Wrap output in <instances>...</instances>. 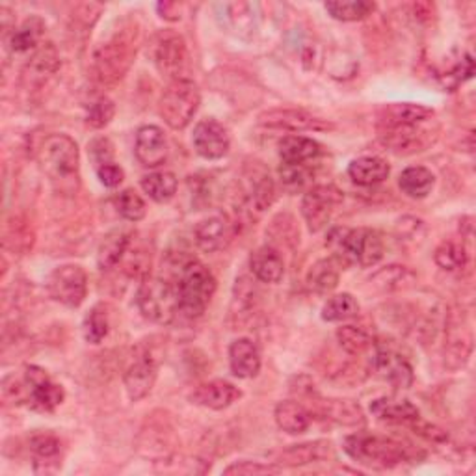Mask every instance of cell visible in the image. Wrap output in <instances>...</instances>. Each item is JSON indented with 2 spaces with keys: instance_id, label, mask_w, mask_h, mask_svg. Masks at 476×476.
<instances>
[{
  "instance_id": "6da1fadb",
  "label": "cell",
  "mask_w": 476,
  "mask_h": 476,
  "mask_svg": "<svg viewBox=\"0 0 476 476\" xmlns=\"http://www.w3.org/2000/svg\"><path fill=\"white\" fill-rule=\"evenodd\" d=\"M169 279L177 285L181 315L187 319L201 317L216 292V279L212 272L201 265L197 258L187 257L176 263Z\"/></svg>"
},
{
  "instance_id": "7a4b0ae2",
  "label": "cell",
  "mask_w": 476,
  "mask_h": 476,
  "mask_svg": "<svg viewBox=\"0 0 476 476\" xmlns=\"http://www.w3.org/2000/svg\"><path fill=\"white\" fill-rule=\"evenodd\" d=\"M326 246L342 267L360 265L363 268L376 267L383 258V240L378 231L360 228H333L328 235Z\"/></svg>"
},
{
  "instance_id": "3957f363",
  "label": "cell",
  "mask_w": 476,
  "mask_h": 476,
  "mask_svg": "<svg viewBox=\"0 0 476 476\" xmlns=\"http://www.w3.org/2000/svg\"><path fill=\"white\" fill-rule=\"evenodd\" d=\"M342 449L354 461L370 469H393L413 458L411 449L402 441L374 434L349 436Z\"/></svg>"
},
{
  "instance_id": "277c9868",
  "label": "cell",
  "mask_w": 476,
  "mask_h": 476,
  "mask_svg": "<svg viewBox=\"0 0 476 476\" xmlns=\"http://www.w3.org/2000/svg\"><path fill=\"white\" fill-rule=\"evenodd\" d=\"M137 30L125 28L114 34L103 46L97 47L94 55L92 73L94 78L103 86H112L119 82L128 69H131L137 56Z\"/></svg>"
},
{
  "instance_id": "5b68a950",
  "label": "cell",
  "mask_w": 476,
  "mask_h": 476,
  "mask_svg": "<svg viewBox=\"0 0 476 476\" xmlns=\"http://www.w3.org/2000/svg\"><path fill=\"white\" fill-rule=\"evenodd\" d=\"M6 395H10L15 402L26 404L35 411L51 413L55 411L66 399L64 387L53 381V378L35 365H28L23 372V380L15 381L14 387L5 385Z\"/></svg>"
},
{
  "instance_id": "8992f818",
  "label": "cell",
  "mask_w": 476,
  "mask_h": 476,
  "mask_svg": "<svg viewBox=\"0 0 476 476\" xmlns=\"http://www.w3.org/2000/svg\"><path fill=\"white\" fill-rule=\"evenodd\" d=\"M37 162L51 183L60 185V188L78 181L80 151L76 142L67 135H51L43 140L37 149Z\"/></svg>"
},
{
  "instance_id": "52a82bcc",
  "label": "cell",
  "mask_w": 476,
  "mask_h": 476,
  "mask_svg": "<svg viewBox=\"0 0 476 476\" xmlns=\"http://www.w3.org/2000/svg\"><path fill=\"white\" fill-rule=\"evenodd\" d=\"M147 56L169 82L190 78L192 60L187 41L176 30H158L147 43Z\"/></svg>"
},
{
  "instance_id": "ba28073f",
  "label": "cell",
  "mask_w": 476,
  "mask_h": 476,
  "mask_svg": "<svg viewBox=\"0 0 476 476\" xmlns=\"http://www.w3.org/2000/svg\"><path fill=\"white\" fill-rule=\"evenodd\" d=\"M140 313L155 324H171L181 315L177 285L169 278H146L137 292Z\"/></svg>"
},
{
  "instance_id": "9c48e42d",
  "label": "cell",
  "mask_w": 476,
  "mask_h": 476,
  "mask_svg": "<svg viewBox=\"0 0 476 476\" xmlns=\"http://www.w3.org/2000/svg\"><path fill=\"white\" fill-rule=\"evenodd\" d=\"M201 103V96L197 86L190 80H173L167 84V88L160 96L158 112L167 127L183 131L190 125Z\"/></svg>"
},
{
  "instance_id": "30bf717a",
  "label": "cell",
  "mask_w": 476,
  "mask_h": 476,
  "mask_svg": "<svg viewBox=\"0 0 476 476\" xmlns=\"http://www.w3.org/2000/svg\"><path fill=\"white\" fill-rule=\"evenodd\" d=\"M47 292L58 304L75 309L88 294V276L78 265L58 267L47 279Z\"/></svg>"
},
{
  "instance_id": "8fae6325",
  "label": "cell",
  "mask_w": 476,
  "mask_h": 476,
  "mask_svg": "<svg viewBox=\"0 0 476 476\" xmlns=\"http://www.w3.org/2000/svg\"><path fill=\"white\" fill-rule=\"evenodd\" d=\"M342 192L333 185H317L313 187L304 199H301V216L308 224L311 233L322 231L335 212V208L342 203Z\"/></svg>"
},
{
  "instance_id": "7c38bea8",
  "label": "cell",
  "mask_w": 476,
  "mask_h": 476,
  "mask_svg": "<svg viewBox=\"0 0 476 476\" xmlns=\"http://www.w3.org/2000/svg\"><path fill=\"white\" fill-rule=\"evenodd\" d=\"M258 123L268 128L287 133H304V131H329L331 123L315 117L313 114L298 108H274L258 116Z\"/></svg>"
},
{
  "instance_id": "4fadbf2b",
  "label": "cell",
  "mask_w": 476,
  "mask_h": 476,
  "mask_svg": "<svg viewBox=\"0 0 476 476\" xmlns=\"http://www.w3.org/2000/svg\"><path fill=\"white\" fill-rule=\"evenodd\" d=\"M194 147L199 157L207 160H220L231 149V137L228 128L212 117L201 119L192 135Z\"/></svg>"
},
{
  "instance_id": "5bb4252c",
  "label": "cell",
  "mask_w": 476,
  "mask_h": 476,
  "mask_svg": "<svg viewBox=\"0 0 476 476\" xmlns=\"http://www.w3.org/2000/svg\"><path fill=\"white\" fill-rule=\"evenodd\" d=\"M378 133L385 147L391 149L397 155H413L424 151V147L431 142L428 138V131L422 125H381L378 123Z\"/></svg>"
},
{
  "instance_id": "9a60e30c",
  "label": "cell",
  "mask_w": 476,
  "mask_h": 476,
  "mask_svg": "<svg viewBox=\"0 0 476 476\" xmlns=\"http://www.w3.org/2000/svg\"><path fill=\"white\" fill-rule=\"evenodd\" d=\"M158 378V365L149 356L137 358L123 374V385L127 397L131 402H140L146 399L157 383Z\"/></svg>"
},
{
  "instance_id": "2e32d148",
  "label": "cell",
  "mask_w": 476,
  "mask_h": 476,
  "mask_svg": "<svg viewBox=\"0 0 476 476\" xmlns=\"http://www.w3.org/2000/svg\"><path fill=\"white\" fill-rule=\"evenodd\" d=\"M472 352V335L471 328L461 315H452L447 324V342H445V365L449 369L463 367Z\"/></svg>"
},
{
  "instance_id": "e0dca14e",
  "label": "cell",
  "mask_w": 476,
  "mask_h": 476,
  "mask_svg": "<svg viewBox=\"0 0 476 476\" xmlns=\"http://www.w3.org/2000/svg\"><path fill=\"white\" fill-rule=\"evenodd\" d=\"M235 228L226 214H212L194 228L196 244L203 251H220L233 240Z\"/></svg>"
},
{
  "instance_id": "ac0fdd59",
  "label": "cell",
  "mask_w": 476,
  "mask_h": 476,
  "mask_svg": "<svg viewBox=\"0 0 476 476\" xmlns=\"http://www.w3.org/2000/svg\"><path fill=\"white\" fill-rule=\"evenodd\" d=\"M169 147L160 127H140L135 142V157L144 167H158L167 160Z\"/></svg>"
},
{
  "instance_id": "d6986e66",
  "label": "cell",
  "mask_w": 476,
  "mask_h": 476,
  "mask_svg": "<svg viewBox=\"0 0 476 476\" xmlns=\"http://www.w3.org/2000/svg\"><path fill=\"white\" fill-rule=\"evenodd\" d=\"M242 399V391L226 380H212L194 389L190 400L201 408L222 411Z\"/></svg>"
},
{
  "instance_id": "ffe728a7",
  "label": "cell",
  "mask_w": 476,
  "mask_h": 476,
  "mask_svg": "<svg viewBox=\"0 0 476 476\" xmlns=\"http://www.w3.org/2000/svg\"><path fill=\"white\" fill-rule=\"evenodd\" d=\"M311 415H320L326 420H331L340 426L358 428L365 424V413L361 406L354 400L344 399H315Z\"/></svg>"
},
{
  "instance_id": "44dd1931",
  "label": "cell",
  "mask_w": 476,
  "mask_h": 476,
  "mask_svg": "<svg viewBox=\"0 0 476 476\" xmlns=\"http://www.w3.org/2000/svg\"><path fill=\"white\" fill-rule=\"evenodd\" d=\"M374 369L376 372L391 383L395 389H410L413 383V369L391 349H378L374 354Z\"/></svg>"
},
{
  "instance_id": "7402d4cb",
  "label": "cell",
  "mask_w": 476,
  "mask_h": 476,
  "mask_svg": "<svg viewBox=\"0 0 476 476\" xmlns=\"http://www.w3.org/2000/svg\"><path fill=\"white\" fill-rule=\"evenodd\" d=\"M261 352H258V346L251 339L240 337L231 342L229 367L233 376L240 380H251L261 372Z\"/></svg>"
},
{
  "instance_id": "603a6c76",
  "label": "cell",
  "mask_w": 476,
  "mask_h": 476,
  "mask_svg": "<svg viewBox=\"0 0 476 476\" xmlns=\"http://www.w3.org/2000/svg\"><path fill=\"white\" fill-rule=\"evenodd\" d=\"M249 270L261 283H279L285 276L283 257L272 246L258 248L249 257Z\"/></svg>"
},
{
  "instance_id": "cb8c5ba5",
  "label": "cell",
  "mask_w": 476,
  "mask_h": 476,
  "mask_svg": "<svg viewBox=\"0 0 476 476\" xmlns=\"http://www.w3.org/2000/svg\"><path fill=\"white\" fill-rule=\"evenodd\" d=\"M131 240H133V233L123 229V228L112 229L110 233H106L105 238L101 240L99 248H97V267L103 272L116 268L121 263V258L125 257V253L128 251Z\"/></svg>"
},
{
  "instance_id": "d4e9b609",
  "label": "cell",
  "mask_w": 476,
  "mask_h": 476,
  "mask_svg": "<svg viewBox=\"0 0 476 476\" xmlns=\"http://www.w3.org/2000/svg\"><path fill=\"white\" fill-rule=\"evenodd\" d=\"M389 173H391V166L380 157H360L349 166V177L360 187L381 185Z\"/></svg>"
},
{
  "instance_id": "484cf974",
  "label": "cell",
  "mask_w": 476,
  "mask_h": 476,
  "mask_svg": "<svg viewBox=\"0 0 476 476\" xmlns=\"http://www.w3.org/2000/svg\"><path fill=\"white\" fill-rule=\"evenodd\" d=\"M324 147L308 137H285L279 142V157L285 164H311L322 157Z\"/></svg>"
},
{
  "instance_id": "4316f807",
  "label": "cell",
  "mask_w": 476,
  "mask_h": 476,
  "mask_svg": "<svg viewBox=\"0 0 476 476\" xmlns=\"http://www.w3.org/2000/svg\"><path fill=\"white\" fill-rule=\"evenodd\" d=\"M370 413L389 424H408L411 426L419 417L420 411L410 400L399 399H378L370 404Z\"/></svg>"
},
{
  "instance_id": "83f0119b",
  "label": "cell",
  "mask_w": 476,
  "mask_h": 476,
  "mask_svg": "<svg viewBox=\"0 0 476 476\" xmlns=\"http://www.w3.org/2000/svg\"><path fill=\"white\" fill-rule=\"evenodd\" d=\"M434 117V110L415 105V103H393L381 108L380 121L381 125H424Z\"/></svg>"
},
{
  "instance_id": "f1b7e54d",
  "label": "cell",
  "mask_w": 476,
  "mask_h": 476,
  "mask_svg": "<svg viewBox=\"0 0 476 476\" xmlns=\"http://www.w3.org/2000/svg\"><path fill=\"white\" fill-rule=\"evenodd\" d=\"M274 417H276L278 426L290 436L304 434V431H308V428L311 426V420H313L311 411L298 400L279 402L276 406Z\"/></svg>"
},
{
  "instance_id": "f546056e",
  "label": "cell",
  "mask_w": 476,
  "mask_h": 476,
  "mask_svg": "<svg viewBox=\"0 0 476 476\" xmlns=\"http://www.w3.org/2000/svg\"><path fill=\"white\" fill-rule=\"evenodd\" d=\"M248 179L249 181H248V187H246V192H244V201H246V205L251 212L261 214L276 199L274 181L265 171H261V173L253 171Z\"/></svg>"
},
{
  "instance_id": "4dcf8cb0",
  "label": "cell",
  "mask_w": 476,
  "mask_h": 476,
  "mask_svg": "<svg viewBox=\"0 0 476 476\" xmlns=\"http://www.w3.org/2000/svg\"><path fill=\"white\" fill-rule=\"evenodd\" d=\"M333 456V445L329 441H311L294 445L279 454V461L290 467H301L308 463L328 461Z\"/></svg>"
},
{
  "instance_id": "1f68e13d",
  "label": "cell",
  "mask_w": 476,
  "mask_h": 476,
  "mask_svg": "<svg viewBox=\"0 0 476 476\" xmlns=\"http://www.w3.org/2000/svg\"><path fill=\"white\" fill-rule=\"evenodd\" d=\"M43 34H46V23H43V19L37 15L28 17L21 23V26L12 30L8 37V47L14 55H26L37 49Z\"/></svg>"
},
{
  "instance_id": "d6a6232c",
  "label": "cell",
  "mask_w": 476,
  "mask_h": 476,
  "mask_svg": "<svg viewBox=\"0 0 476 476\" xmlns=\"http://www.w3.org/2000/svg\"><path fill=\"white\" fill-rule=\"evenodd\" d=\"M60 67V58L56 53V47L53 43H47V46H43L41 49H37L34 53V56L30 58V62L26 64L25 69V78L28 84H43L47 78H51Z\"/></svg>"
},
{
  "instance_id": "836d02e7",
  "label": "cell",
  "mask_w": 476,
  "mask_h": 476,
  "mask_svg": "<svg viewBox=\"0 0 476 476\" xmlns=\"http://www.w3.org/2000/svg\"><path fill=\"white\" fill-rule=\"evenodd\" d=\"M399 187L400 190L413 199H422L428 194H431L436 187V177L428 167L424 166H411L406 167L400 177H399Z\"/></svg>"
},
{
  "instance_id": "e575fe53",
  "label": "cell",
  "mask_w": 476,
  "mask_h": 476,
  "mask_svg": "<svg viewBox=\"0 0 476 476\" xmlns=\"http://www.w3.org/2000/svg\"><path fill=\"white\" fill-rule=\"evenodd\" d=\"M342 265L335 257L320 258L308 272V287L317 294H328L339 285Z\"/></svg>"
},
{
  "instance_id": "d590c367",
  "label": "cell",
  "mask_w": 476,
  "mask_h": 476,
  "mask_svg": "<svg viewBox=\"0 0 476 476\" xmlns=\"http://www.w3.org/2000/svg\"><path fill=\"white\" fill-rule=\"evenodd\" d=\"M179 181L171 171H153L142 179V190L157 203H167L176 197Z\"/></svg>"
},
{
  "instance_id": "8d00e7d4",
  "label": "cell",
  "mask_w": 476,
  "mask_h": 476,
  "mask_svg": "<svg viewBox=\"0 0 476 476\" xmlns=\"http://www.w3.org/2000/svg\"><path fill=\"white\" fill-rule=\"evenodd\" d=\"M324 8L337 21L354 23L372 15L376 5L369 3V0H335V3H326Z\"/></svg>"
},
{
  "instance_id": "74e56055",
  "label": "cell",
  "mask_w": 476,
  "mask_h": 476,
  "mask_svg": "<svg viewBox=\"0 0 476 476\" xmlns=\"http://www.w3.org/2000/svg\"><path fill=\"white\" fill-rule=\"evenodd\" d=\"M358 313H360L358 299L352 294H349V292L331 296L324 304V308H322V319L326 322L350 320V319L358 317Z\"/></svg>"
},
{
  "instance_id": "f35d334b",
  "label": "cell",
  "mask_w": 476,
  "mask_h": 476,
  "mask_svg": "<svg viewBox=\"0 0 476 476\" xmlns=\"http://www.w3.org/2000/svg\"><path fill=\"white\" fill-rule=\"evenodd\" d=\"M337 340L340 349L350 356H363L372 349V335L360 326H342L337 329Z\"/></svg>"
},
{
  "instance_id": "ab89813d",
  "label": "cell",
  "mask_w": 476,
  "mask_h": 476,
  "mask_svg": "<svg viewBox=\"0 0 476 476\" xmlns=\"http://www.w3.org/2000/svg\"><path fill=\"white\" fill-rule=\"evenodd\" d=\"M434 261L445 272H458L467 265L469 255H467V249L463 244L447 240L436 248Z\"/></svg>"
},
{
  "instance_id": "60d3db41",
  "label": "cell",
  "mask_w": 476,
  "mask_h": 476,
  "mask_svg": "<svg viewBox=\"0 0 476 476\" xmlns=\"http://www.w3.org/2000/svg\"><path fill=\"white\" fill-rule=\"evenodd\" d=\"M114 207L121 218H125L127 222H140L146 218V212H147L146 201L131 188H127L114 196Z\"/></svg>"
},
{
  "instance_id": "b9f144b4",
  "label": "cell",
  "mask_w": 476,
  "mask_h": 476,
  "mask_svg": "<svg viewBox=\"0 0 476 476\" xmlns=\"http://www.w3.org/2000/svg\"><path fill=\"white\" fill-rule=\"evenodd\" d=\"M30 452L35 460V467L39 463L49 465L60 458L62 443L55 434H34L30 438Z\"/></svg>"
},
{
  "instance_id": "7bdbcfd3",
  "label": "cell",
  "mask_w": 476,
  "mask_h": 476,
  "mask_svg": "<svg viewBox=\"0 0 476 476\" xmlns=\"http://www.w3.org/2000/svg\"><path fill=\"white\" fill-rule=\"evenodd\" d=\"M108 328H110V322H108V315H106L105 308L96 306L84 319L82 335H84L86 342L99 344L108 335Z\"/></svg>"
},
{
  "instance_id": "ee69618b",
  "label": "cell",
  "mask_w": 476,
  "mask_h": 476,
  "mask_svg": "<svg viewBox=\"0 0 476 476\" xmlns=\"http://www.w3.org/2000/svg\"><path fill=\"white\" fill-rule=\"evenodd\" d=\"M279 177L285 188L289 190H299L304 188L309 179H313L311 164H285L279 166Z\"/></svg>"
},
{
  "instance_id": "f6af8a7d",
  "label": "cell",
  "mask_w": 476,
  "mask_h": 476,
  "mask_svg": "<svg viewBox=\"0 0 476 476\" xmlns=\"http://www.w3.org/2000/svg\"><path fill=\"white\" fill-rule=\"evenodd\" d=\"M116 116V105L108 97H99L88 106V112H86V125L92 128H103L106 127Z\"/></svg>"
},
{
  "instance_id": "bcb514c9",
  "label": "cell",
  "mask_w": 476,
  "mask_h": 476,
  "mask_svg": "<svg viewBox=\"0 0 476 476\" xmlns=\"http://www.w3.org/2000/svg\"><path fill=\"white\" fill-rule=\"evenodd\" d=\"M281 472V467L272 465V463H261V461H235L228 469H224V474H235V476H261V474H278Z\"/></svg>"
},
{
  "instance_id": "7dc6e473",
  "label": "cell",
  "mask_w": 476,
  "mask_h": 476,
  "mask_svg": "<svg viewBox=\"0 0 476 476\" xmlns=\"http://www.w3.org/2000/svg\"><path fill=\"white\" fill-rule=\"evenodd\" d=\"M229 10V21L233 23L235 28L238 30H253V5H228L226 6Z\"/></svg>"
},
{
  "instance_id": "c3c4849f",
  "label": "cell",
  "mask_w": 476,
  "mask_h": 476,
  "mask_svg": "<svg viewBox=\"0 0 476 476\" xmlns=\"http://www.w3.org/2000/svg\"><path fill=\"white\" fill-rule=\"evenodd\" d=\"M97 177L99 181L106 187V188H116L123 183L125 179V171L121 169V166L114 164V162H108V164H103L97 167Z\"/></svg>"
},
{
  "instance_id": "681fc988",
  "label": "cell",
  "mask_w": 476,
  "mask_h": 476,
  "mask_svg": "<svg viewBox=\"0 0 476 476\" xmlns=\"http://www.w3.org/2000/svg\"><path fill=\"white\" fill-rule=\"evenodd\" d=\"M88 151H90V157L92 160L96 162V166H103V164H108L112 162V157H114V147L110 144L108 138H96L90 146H88Z\"/></svg>"
},
{
  "instance_id": "f907efd6",
  "label": "cell",
  "mask_w": 476,
  "mask_h": 476,
  "mask_svg": "<svg viewBox=\"0 0 476 476\" xmlns=\"http://www.w3.org/2000/svg\"><path fill=\"white\" fill-rule=\"evenodd\" d=\"M376 276L385 278V281H380L378 285H381L383 289L393 290V289H400L402 283H404V278L411 276V272H408L404 267H387L385 270L378 272Z\"/></svg>"
},
{
  "instance_id": "816d5d0a",
  "label": "cell",
  "mask_w": 476,
  "mask_h": 476,
  "mask_svg": "<svg viewBox=\"0 0 476 476\" xmlns=\"http://www.w3.org/2000/svg\"><path fill=\"white\" fill-rule=\"evenodd\" d=\"M12 237H17L15 238V248L14 249H19V251H26L28 248H32V233L28 231V228H25L23 224H15V226H8V231H6V238H12Z\"/></svg>"
},
{
  "instance_id": "f5cc1de1",
  "label": "cell",
  "mask_w": 476,
  "mask_h": 476,
  "mask_svg": "<svg viewBox=\"0 0 476 476\" xmlns=\"http://www.w3.org/2000/svg\"><path fill=\"white\" fill-rule=\"evenodd\" d=\"M157 10H158L160 17L166 21H179L183 6L177 3H160V5H157Z\"/></svg>"
},
{
  "instance_id": "db71d44e",
  "label": "cell",
  "mask_w": 476,
  "mask_h": 476,
  "mask_svg": "<svg viewBox=\"0 0 476 476\" xmlns=\"http://www.w3.org/2000/svg\"><path fill=\"white\" fill-rule=\"evenodd\" d=\"M0 14H3V19H6V17H8V10H6V8L0 10ZM3 28H5V32L8 34V30H10V26H8V21H3Z\"/></svg>"
}]
</instances>
